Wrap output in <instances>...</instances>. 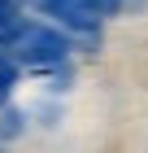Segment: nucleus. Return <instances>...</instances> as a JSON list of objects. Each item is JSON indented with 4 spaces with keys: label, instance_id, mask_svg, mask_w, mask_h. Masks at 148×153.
Wrapping results in <instances>:
<instances>
[{
    "label": "nucleus",
    "instance_id": "f257e3e1",
    "mask_svg": "<svg viewBox=\"0 0 148 153\" xmlns=\"http://www.w3.org/2000/svg\"><path fill=\"white\" fill-rule=\"evenodd\" d=\"M13 44H18V57H22L26 66H57L70 53V39L61 35V31H48V26H26Z\"/></svg>",
    "mask_w": 148,
    "mask_h": 153
},
{
    "label": "nucleus",
    "instance_id": "7ed1b4c3",
    "mask_svg": "<svg viewBox=\"0 0 148 153\" xmlns=\"http://www.w3.org/2000/svg\"><path fill=\"white\" fill-rule=\"evenodd\" d=\"M13 79H18V66H13V57H9V53H0V101L9 96Z\"/></svg>",
    "mask_w": 148,
    "mask_h": 153
},
{
    "label": "nucleus",
    "instance_id": "f03ea898",
    "mask_svg": "<svg viewBox=\"0 0 148 153\" xmlns=\"http://www.w3.org/2000/svg\"><path fill=\"white\" fill-rule=\"evenodd\" d=\"M26 26H22V13H18V0H0V35L4 39H18Z\"/></svg>",
    "mask_w": 148,
    "mask_h": 153
}]
</instances>
